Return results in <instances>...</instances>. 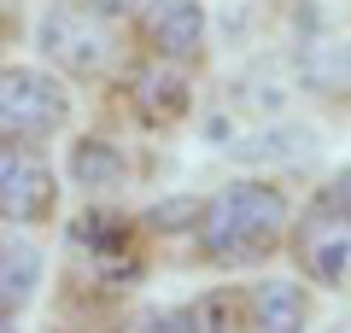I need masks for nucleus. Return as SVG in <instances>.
<instances>
[{
  "label": "nucleus",
  "instance_id": "obj_1",
  "mask_svg": "<svg viewBox=\"0 0 351 333\" xmlns=\"http://www.w3.org/2000/svg\"><path fill=\"white\" fill-rule=\"evenodd\" d=\"M193 234H199L205 263L217 269H252V263H269L293 234V199L281 182H228L193 217Z\"/></svg>",
  "mask_w": 351,
  "mask_h": 333
},
{
  "label": "nucleus",
  "instance_id": "obj_2",
  "mask_svg": "<svg viewBox=\"0 0 351 333\" xmlns=\"http://www.w3.org/2000/svg\"><path fill=\"white\" fill-rule=\"evenodd\" d=\"M293 269L322 293H351V164L316 187V199L293 217Z\"/></svg>",
  "mask_w": 351,
  "mask_h": 333
},
{
  "label": "nucleus",
  "instance_id": "obj_3",
  "mask_svg": "<svg viewBox=\"0 0 351 333\" xmlns=\"http://www.w3.org/2000/svg\"><path fill=\"white\" fill-rule=\"evenodd\" d=\"M36 41L64 76H82V82H106L123 64V36H117V18L94 12L88 0H53L36 24Z\"/></svg>",
  "mask_w": 351,
  "mask_h": 333
},
{
  "label": "nucleus",
  "instance_id": "obj_4",
  "mask_svg": "<svg viewBox=\"0 0 351 333\" xmlns=\"http://www.w3.org/2000/svg\"><path fill=\"white\" fill-rule=\"evenodd\" d=\"M64 123H71V94L53 71H36V64L0 71V140L36 147V140L59 135Z\"/></svg>",
  "mask_w": 351,
  "mask_h": 333
},
{
  "label": "nucleus",
  "instance_id": "obj_5",
  "mask_svg": "<svg viewBox=\"0 0 351 333\" xmlns=\"http://www.w3.org/2000/svg\"><path fill=\"white\" fill-rule=\"evenodd\" d=\"M59 210V175L36 147L0 140V222L12 228H41Z\"/></svg>",
  "mask_w": 351,
  "mask_h": 333
},
{
  "label": "nucleus",
  "instance_id": "obj_6",
  "mask_svg": "<svg viewBox=\"0 0 351 333\" xmlns=\"http://www.w3.org/2000/svg\"><path fill=\"white\" fill-rule=\"evenodd\" d=\"M141 41H147L152 59L170 64H199L205 36H211V18H205V0H147L135 12Z\"/></svg>",
  "mask_w": 351,
  "mask_h": 333
},
{
  "label": "nucleus",
  "instance_id": "obj_7",
  "mask_svg": "<svg viewBox=\"0 0 351 333\" xmlns=\"http://www.w3.org/2000/svg\"><path fill=\"white\" fill-rule=\"evenodd\" d=\"M129 99H135V117L147 129H176L182 117L193 111V76L188 64H170V59H141L135 76H129Z\"/></svg>",
  "mask_w": 351,
  "mask_h": 333
},
{
  "label": "nucleus",
  "instance_id": "obj_8",
  "mask_svg": "<svg viewBox=\"0 0 351 333\" xmlns=\"http://www.w3.org/2000/svg\"><path fill=\"white\" fill-rule=\"evenodd\" d=\"M311 328V293L304 281H252L246 286V333H304Z\"/></svg>",
  "mask_w": 351,
  "mask_h": 333
},
{
  "label": "nucleus",
  "instance_id": "obj_9",
  "mask_svg": "<svg viewBox=\"0 0 351 333\" xmlns=\"http://www.w3.org/2000/svg\"><path fill=\"white\" fill-rule=\"evenodd\" d=\"M135 228L141 222H123V217H112V210H88V217L76 222V246L94 251L106 269H123V263L135 258Z\"/></svg>",
  "mask_w": 351,
  "mask_h": 333
},
{
  "label": "nucleus",
  "instance_id": "obj_10",
  "mask_svg": "<svg viewBox=\"0 0 351 333\" xmlns=\"http://www.w3.org/2000/svg\"><path fill=\"white\" fill-rule=\"evenodd\" d=\"M36 281H41L36 246H24V240H0V321H12L18 310L36 298Z\"/></svg>",
  "mask_w": 351,
  "mask_h": 333
},
{
  "label": "nucleus",
  "instance_id": "obj_11",
  "mask_svg": "<svg viewBox=\"0 0 351 333\" xmlns=\"http://www.w3.org/2000/svg\"><path fill=\"white\" fill-rule=\"evenodd\" d=\"M71 175H76V187H88V193H112V187H123V175H129V158L112 147V140H76V152H71Z\"/></svg>",
  "mask_w": 351,
  "mask_h": 333
},
{
  "label": "nucleus",
  "instance_id": "obj_12",
  "mask_svg": "<svg viewBox=\"0 0 351 333\" xmlns=\"http://www.w3.org/2000/svg\"><path fill=\"white\" fill-rule=\"evenodd\" d=\"M188 310L199 333H246V286H217V293L193 298Z\"/></svg>",
  "mask_w": 351,
  "mask_h": 333
},
{
  "label": "nucleus",
  "instance_id": "obj_13",
  "mask_svg": "<svg viewBox=\"0 0 351 333\" xmlns=\"http://www.w3.org/2000/svg\"><path fill=\"white\" fill-rule=\"evenodd\" d=\"M135 333H199V328H193V310H164V316H152Z\"/></svg>",
  "mask_w": 351,
  "mask_h": 333
},
{
  "label": "nucleus",
  "instance_id": "obj_14",
  "mask_svg": "<svg viewBox=\"0 0 351 333\" xmlns=\"http://www.w3.org/2000/svg\"><path fill=\"white\" fill-rule=\"evenodd\" d=\"M88 6H94V12H106V18H135L147 0H88Z\"/></svg>",
  "mask_w": 351,
  "mask_h": 333
},
{
  "label": "nucleus",
  "instance_id": "obj_15",
  "mask_svg": "<svg viewBox=\"0 0 351 333\" xmlns=\"http://www.w3.org/2000/svg\"><path fill=\"white\" fill-rule=\"evenodd\" d=\"M0 47H6V18H0Z\"/></svg>",
  "mask_w": 351,
  "mask_h": 333
}]
</instances>
